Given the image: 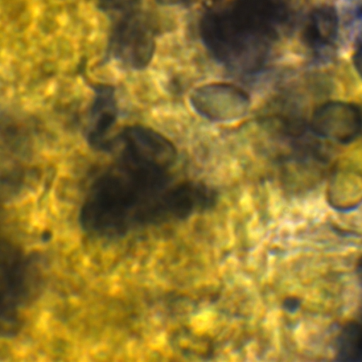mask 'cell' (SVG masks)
<instances>
[{
	"label": "cell",
	"instance_id": "1",
	"mask_svg": "<svg viewBox=\"0 0 362 362\" xmlns=\"http://www.w3.org/2000/svg\"><path fill=\"white\" fill-rule=\"evenodd\" d=\"M169 185L166 170L117 156L90 185L79 212L80 225L91 235L115 238L158 224L160 199Z\"/></svg>",
	"mask_w": 362,
	"mask_h": 362
},
{
	"label": "cell",
	"instance_id": "2",
	"mask_svg": "<svg viewBox=\"0 0 362 362\" xmlns=\"http://www.w3.org/2000/svg\"><path fill=\"white\" fill-rule=\"evenodd\" d=\"M288 17L284 0H229L205 14L201 36L214 57L228 69L255 74L265 65Z\"/></svg>",
	"mask_w": 362,
	"mask_h": 362
},
{
	"label": "cell",
	"instance_id": "3",
	"mask_svg": "<svg viewBox=\"0 0 362 362\" xmlns=\"http://www.w3.org/2000/svg\"><path fill=\"white\" fill-rule=\"evenodd\" d=\"M35 269L22 251L7 240L1 244V335L11 337L20 329L21 312L30 298Z\"/></svg>",
	"mask_w": 362,
	"mask_h": 362
},
{
	"label": "cell",
	"instance_id": "4",
	"mask_svg": "<svg viewBox=\"0 0 362 362\" xmlns=\"http://www.w3.org/2000/svg\"><path fill=\"white\" fill-rule=\"evenodd\" d=\"M156 47L154 30L138 11L123 15L110 35L105 62L113 60L132 70H142L151 62Z\"/></svg>",
	"mask_w": 362,
	"mask_h": 362
},
{
	"label": "cell",
	"instance_id": "5",
	"mask_svg": "<svg viewBox=\"0 0 362 362\" xmlns=\"http://www.w3.org/2000/svg\"><path fill=\"white\" fill-rule=\"evenodd\" d=\"M192 108L205 119L229 122L244 117L250 106V98L240 87L228 83H211L195 88L189 95Z\"/></svg>",
	"mask_w": 362,
	"mask_h": 362
},
{
	"label": "cell",
	"instance_id": "6",
	"mask_svg": "<svg viewBox=\"0 0 362 362\" xmlns=\"http://www.w3.org/2000/svg\"><path fill=\"white\" fill-rule=\"evenodd\" d=\"M117 147L118 155L166 170L177 155L175 146L166 137L138 124L126 127L115 135L114 149Z\"/></svg>",
	"mask_w": 362,
	"mask_h": 362
},
{
	"label": "cell",
	"instance_id": "7",
	"mask_svg": "<svg viewBox=\"0 0 362 362\" xmlns=\"http://www.w3.org/2000/svg\"><path fill=\"white\" fill-rule=\"evenodd\" d=\"M310 127L317 136L340 144H349L362 132V111L351 103L326 102L313 111Z\"/></svg>",
	"mask_w": 362,
	"mask_h": 362
},
{
	"label": "cell",
	"instance_id": "8",
	"mask_svg": "<svg viewBox=\"0 0 362 362\" xmlns=\"http://www.w3.org/2000/svg\"><path fill=\"white\" fill-rule=\"evenodd\" d=\"M93 92L86 139L93 149L110 152L114 148L115 136L111 133L119 115L115 90L110 85L100 83L93 86Z\"/></svg>",
	"mask_w": 362,
	"mask_h": 362
},
{
	"label": "cell",
	"instance_id": "9",
	"mask_svg": "<svg viewBox=\"0 0 362 362\" xmlns=\"http://www.w3.org/2000/svg\"><path fill=\"white\" fill-rule=\"evenodd\" d=\"M328 200L333 207L349 210L362 202V170L354 164H339L329 180Z\"/></svg>",
	"mask_w": 362,
	"mask_h": 362
},
{
	"label": "cell",
	"instance_id": "10",
	"mask_svg": "<svg viewBox=\"0 0 362 362\" xmlns=\"http://www.w3.org/2000/svg\"><path fill=\"white\" fill-rule=\"evenodd\" d=\"M339 18L335 9L330 6H320L308 15L302 30V40L305 46L320 50L330 46L336 40Z\"/></svg>",
	"mask_w": 362,
	"mask_h": 362
},
{
	"label": "cell",
	"instance_id": "11",
	"mask_svg": "<svg viewBox=\"0 0 362 362\" xmlns=\"http://www.w3.org/2000/svg\"><path fill=\"white\" fill-rule=\"evenodd\" d=\"M337 353L340 360L362 361V316L342 329L337 342Z\"/></svg>",
	"mask_w": 362,
	"mask_h": 362
},
{
	"label": "cell",
	"instance_id": "12",
	"mask_svg": "<svg viewBox=\"0 0 362 362\" xmlns=\"http://www.w3.org/2000/svg\"><path fill=\"white\" fill-rule=\"evenodd\" d=\"M141 0H97L98 8L106 13H119L123 15L135 11Z\"/></svg>",
	"mask_w": 362,
	"mask_h": 362
},
{
	"label": "cell",
	"instance_id": "13",
	"mask_svg": "<svg viewBox=\"0 0 362 362\" xmlns=\"http://www.w3.org/2000/svg\"><path fill=\"white\" fill-rule=\"evenodd\" d=\"M351 12L357 18H362V0H346Z\"/></svg>",
	"mask_w": 362,
	"mask_h": 362
},
{
	"label": "cell",
	"instance_id": "14",
	"mask_svg": "<svg viewBox=\"0 0 362 362\" xmlns=\"http://www.w3.org/2000/svg\"><path fill=\"white\" fill-rule=\"evenodd\" d=\"M353 61L356 71L362 77V45L356 52Z\"/></svg>",
	"mask_w": 362,
	"mask_h": 362
},
{
	"label": "cell",
	"instance_id": "15",
	"mask_svg": "<svg viewBox=\"0 0 362 362\" xmlns=\"http://www.w3.org/2000/svg\"><path fill=\"white\" fill-rule=\"evenodd\" d=\"M192 0H156V1L163 6H178L189 4Z\"/></svg>",
	"mask_w": 362,
	"mask_h": 362
},
{
	"label": "cell",
	"instance_id": "16",
	"mask_svg": "<svg viewBox=\"0 0 362 362\" xmlns=\"http://www.w3.org/2000/svg\"><path fill=\"white\" fill-rule=\"evenodd\" d=\"M298 305V302L296 300L289 298L285 300L284 306L287 310L293 311L297 308Z\"/></svg>",
	"mask_w": 362,
	"mask_h": 362
},
{
	"label": "cell",
	"instance_id": "17",
	"mask_svg": "<svg viewBox=\"0 0 362 362\" xmlns=\"http://www.w3.org/2000/svg\"><path fill=\"white\" fill-rule=\"evenodd\" d=\"M358 266H359L358 267H359L360 276H361V278L362 279V259L361 260L360 264H359Z\"/></svg>",
	"mask_w": 362,
	"mask_h": 362
}]
</instances>
